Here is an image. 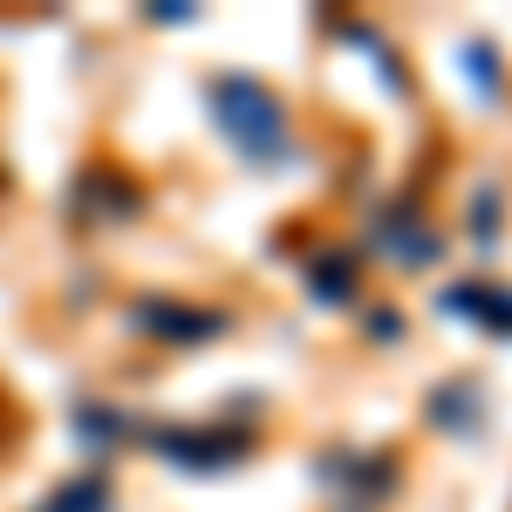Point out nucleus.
Wrapping results in <instances>:
<instances>
[{
  "label": "nucleus",
  "mask_w": 512,
  "mask_h": 512,
  "mask_svg": "<svg viewBox=\"0 0 512 512\" xmlns=\"http://www.w3.org/2000/svg\"><path fill=\"white\" fill-rule=\"evenodd\" d=\"M205 103H212V123H219V137L233 144L239 158L253 164V171H274L287 151H294V130H287V103H280L274 89L260 76H212L205 82Z\"/></svg>",
  "instance_id": "nucleus-1"
},
{
  "label": "nucleus",
  "mask_w": 512,
  "mask_h": 512,
  "mask_svg": "<svg viewBox=\"0 0 512 512\" xmlns=\"http://www.w3.org/2000/svg\"><path fill=\"white\" fill-rule=\"evenodd\" d=\"M315 485L335 512H383L403 485V465L376 444H328L315 458Z\"/></svg>",
  "instance_id": "nucleus-2"
},
{
  "label": "nucleus",
  "mask_w": 512,
  "mask_h": 512,
  "mask_svg": "<svg viewBox=\"0 0 512 512\" xmlns=\"http://www.w3.org/2000/svg\"><path fill=\"white\" fill-rule=\"evenodd\" d=\"M123 328L144 335V342L198 349V342L233 335V315H226V308H198V301H171V294H137V301L123 308Z\"/></svg>",
  "instance_id": "nucleus-3"
},
{
  "label": "nucleus",
  "mask_w": 512,
  "mask_h": 512,
  "mask_svg": "<svg viewBox=\"0 0 512 512\" xmlns=\"http://www.w3.org/2000/svg\"><path fill=\"white\" fill-rule=\"evenodd\" d=\"M137 212H144V192H137L123 171H110V164L76 171V185H69V219H76V226L110 233V226H130Z\"/></svg>",
  "instance_id": "nucleus-4"
},
{
  "label": "nucleus",
  "mask_w": 512,
  "mask_h": 512,
  "mask_svg": "<svg viewBox=\"0 0 512 512\" xmlns=\"http://www.w3.org/2000/svg\"><path fill=\"white\" fill-rule=\"evenodd\" d=\"M144 437L164 465H185V472H233L253 451L246 431H226V424H212V431H144Z\"/></svg>",
  "instance_id": "nucleus-5"
},
{
  "label": "nucleus",
  "mask_w": 512,
  "mask_h": 512,
  "mask_svg": "<svg viewBox=\"0 0 512 512\" xmlns=\"http://www.w3.org/2000/svg\"><path fill=\"white\" fill-rule=\"evenodd\" d=\"M437 315L478 321L485 335H506L512 342V287H499V280H458V287L437 294Z\"/></svg>",
  "instance_id": "nucleus-6"
},
{
  "label": "nucleus",
  "mask_w": 512,
  "mask_h": 512,
  "mask_svg": "<svg viewBox=\"0 0 512 512\" xmlns=\"http://www.w3.org/2000/svg\"><path fill=\"white\" fill-rule=\"evenodd\" d=\"M376 246L390 253L396 267H431L444 239H437L431 226H424V219H417V212L403 205V212H383V219H376Z\"/></svg>",
  "instance_id": "nucleus-7"
},
{
  "label": "nucleus",
  "mask_w": 512,
  "mask_h": 512,
  "mask_svg": "<svg viewBox=\"0 0 512 512\" xmlns=\"http://www.w3.org/2000/svg\"><path fill=\"white\" fill-rule=\"evenodd\" d=\"M424 410H431L437 431H451V437H478L485 431V396H478V383H437Z\"/></svg>",
  "instance_id": "nucleus-8"
},
{
  "label": "nucleus",
  "mask_w": 512,
  "mask_h": 512,
  "mask_svg": "<svg viewBox=\"0 0 512 512\" xmlns=\"http://www.w3.org/2000/svg\"><path fill=\"white\" fill-rule=\"evenodd\" d=\"M308 294H315L321 308H349L355 301V260L349 253H321L315 267H308Z\"/></svg>",
  "instance_id": "nucleus-9"
},
{
  "label": "nucleus",
  "mask_w": 512,
  "mask_h": 512,
  "mask_svg": "<svg viewBox=\"0 0 512 512\" xmlns=\"http://www.w3.org/2000/svg\"><path fill=\"white\" fill-rule=\"evenodd\" d=\"M35 512H117V492H110V478H69V485H55Z\"/></svg>",
  "instance_id": "nucleus-10"
},
{
  "label": "nucleus",
  "mask_w": 512,
  "mask_h": 512,
  "mask_svg": "<svg viewBox=\"0 0 512 512\" xmlns=\"http://www.w3.org/2000/svg\"><path fill=\"white\" fill-rule=\"evenodd\" d=\"M76 431L89 451H117L123 437H137V424L117 417V410H103V403H76Z\"/></svg>",
  "instance_id": "nucleus-11"
},
{
  "label": "nucleus",
  "mask_w": 512,
  "mask_h": 512,
  "mask_svg": "<svg viewBox=\"0 0 512 512\" xmlns=\"http://www.w3.org/2000/svg\"><path fill=\"white\" fill-rule=\"evenodd\" d=\"M499 239V185H478L472 192V246Z\"/></svg>",
  "instance_id": "nucleus-12"
},
{
  "label": "nucleus",
  "mask_w": 512,
  "mask_h": 512,
  "mask_svg": "<svg viewBox=\"0 0 512 512\" xmlns=\"http://www.w3.org/2000/svg\"><path fill=\"white\" fill-rule=\"evenodd\" d=\"M465 76L478 82V96H485V103L499 96V76H492V48H485V41H472V48H465Z\"/></svg>",
  "instance_id": "nucleus-13"
},
{
  "label": "nucleus",
  "mask_w": 512,
  "mask_h": 512,
  "mask_svg": "<svg viewBox=\"0 0 512 512\" xmlns=\"http://www.w3.org/2000/svg\"><path fill=\"white\" fill-rule=\"evenodd\" d=\"M369 342H403V315H390V308L369 315Z\"/></svg>",
  "instance_id": "nucleus-14"
}]
</instances>
